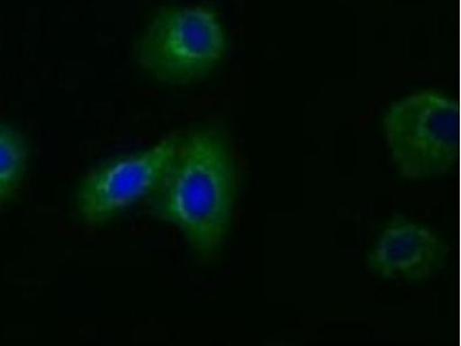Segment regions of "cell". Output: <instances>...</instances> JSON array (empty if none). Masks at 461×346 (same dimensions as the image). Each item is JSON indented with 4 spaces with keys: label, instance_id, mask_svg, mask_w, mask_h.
<instances>
[{
    "label": "cell",
    "instance_id": "obj_1",
    "mask_svg": "<svg viewBox=\"0 0 461 346\" xmlns=\"http://www.w3.org/2000/svg\"><path fill=\"white\" fill-rule=\"evenodd\" d=\"M237 191V164L228 140L215 130H194L179 137L166 175L148 197V210L176 225L199 257L212 260L228 238Z\"/></svg>",
    "mask_w": 461,
    "mask_h": 346
},
{
    "label": "cell",
    "instance_id": "obj_3",
    "mask_svg": "<svg viewBox=\"0 0 461 346\" xmlns=\"http://www.w3.org/2000/svg\"><path fill=\"white\" fill-rule=\"evenodd\" d=\"M225 51V32L212 11L170 7L147 27L135 47V59L158 81L184 85L212 71Z\"/></svg>",
    "mask_w": 461,
    "mask_h": 346
},
{
    "label": "cell",
    "instance_id": "obj_5",
    "mask_svg": "<svg viewBox=\"0 0 461 346\" xmlns=\"http://www.w3.org/2000/svg\"><path fill=\"white\" fill-rule=\"evenodd\" d=\"M450 247L426 226L406 220L390 222L367 255V268L383 279L425 282L446 266Z\"/></svg>",
    "mask_w": 461,
    "mask_h": 346
},
{
    "label": "cell",
    "instance_id": "obj_2",
    "mask_svg": "<svg viewBox=\"0 0 461 346\" xmlns=\"http://www.w3.org/2000/svg\"><path fill=\"white\" fill-rule=\"evenodd\" d=\"M383 133L399 173L429 179L454 170L459 151L456 103L432 90L393 103L382 119Z\"/></svg>",
    "mask_w": 461,
    "mask_h": 346
},
{
    "label": "cell",
    "instance_id": "obj_4",
    "mask_svg": "<svg viewBox=\"0 0 461 346\" xmlns=\"http://www.w3.org/2000/svg\"><path fill=\"white\" fill-rule=\"evenodd\" d=\"M179 137L172 135L149 150L122 156L90 172L77 196V213L92 225L105 223L149 197L170 166Z\"/></svg>",
    "mask_w": 461,
    "mask_h": 346
},
{
    "label": "cell",
    "instance_id": "obj_6",
    "mask_svg": "<svg viewBox=\"0 0 461 346\" xmlns=\"http://www.w3.org/2000/svg\"><path fill=\"white\" fill-rule=\"evenodd\" d=\"M28 163V150L16 132L0 129V205L22 187Z\"/></svg>",
    "mask_w": 461,
    "mask_h": 346
}]
</instances>
